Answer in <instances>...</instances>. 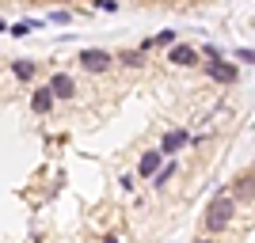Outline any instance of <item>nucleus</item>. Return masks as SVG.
<instances>
[{"mask_svg":"<svg viewBox=\"0 0 255 243\" xmlns=\"http://www.w3.org/2000/svg\"><path fill=\"white\" fill-rule=\"evenodd\" d=\"M11 76L23 80V84H31L34 76H38V61H31V57H15V61H11Z\"/></svg>","mask_w":255,"mask_h":243,"instance_id":"obj_9","label":"nucleus"},{"mask_svg":"<svg viewBox=\"0 0 255 243\" xmlns=\"http://www.w3.org/2000/svg\"><path fill=\"white\" fill-rule=\"evenodd\" d=\"M99 11H118V0H96Z\"/></svg>","mask_w":255,"mask_h":243,"instance_id":"obj_15","label":"nucleus"},{"mask_svg":"<svg viewBox=\"0 0 255 243\" xmlns=\"http://www.w3.org/2000/svg\"><path fill=\"white\" fill-rule=\"evenodd\" d=\"M53 103H57V99H53L50 87H38V91H31V110H34V114H50Z\"/></svg>","mask_w":255,"mask_h":243,"instance_id":"obj_10","label":"nucleus"},{"mask_svg":"<svg viewBox=\"0 0 255 243\" xmlns=\"http://www.w3.org/2000/svg\"><path fill=\"white\" fill-rule=\"evenodd\" d=\"M252 171H255V167H252Z\"/></svg>","mask_w":255,"mask_h":243,"instance_id":"obj_18","label":"nucleus"},{"mask_svg":"<svg viewBox=\"0 0 255 243\" xmlns=\"http://www.w3.org/2000/svg\"><path fill=\"white\" fill-rule=\"evenodd\" d=\"M191 145V133L187 129H171V133H164V141H160V152H164V160L168 156H175L179 148H187Z\"/></svg>","mask_w":255,"mask_h":243,"instance_id":"obj_6","label":"nucleus"},{"mask_svg":"<svg viewBox=\"0 0 255 243\" xmlns=\"http://www.w3.org/2000/svg\"><path fill=\"white\" fill-rule=\"evenodd\" d=\"M168 61L175 65V69H194V65H198V50L187 46V42H175V46H168Z\"/></svg>","mask_w":255,"mask_h":243,"instance_id":"obj_4","label":"nucleus"},{"mask_svg":"<svg viewBox=\"0 0 255 243\" xmlns=\"http://www.w3.org/2000/svg\"><path fill=\"white\" fill-rule=\"evenodd\" d=\"M103 243H118V240H115V236H107V240H103Z\"/></svg>","mask_w":255,"mask_h":243,"instance_id":"obj_16","label":"nucleus"},{"mask_svg":"<svg viewBox=\"0 0 255 243\" xmlns=\"http://www.w3.org/2000/svg\"><path fill=\"white\" fill-rule=\"evenodd\" d=\"M233 217H236L233 194H217V198L206 205V213H202V228H206L210 236H217V232H225V228L233 224Z\"/></svg>","mask_w":255,"mask_h":243,"instance_id":"obj_1","label":"nucleus"},{"mask_svg":"<svg viewBox=\"0 0 255 243\" xmlns=\"http://www.w3.org/2000/svg\"><path fill=\"white\" fill-rule=\"evenodd\" d=\"M171 179H175V160H168V163H164V167H160L156 175H152V186H156V190H164V186H168Z\"/></svg>","mask_w":255,"mask_h":243,"instance_id":"obj_11","label":"nucleus"},{"mask_svg":"<svg viewBox=\"0 0 255 243\" xmlns=\"http://www.w3.org/2000/svg\"><path fill=\"white\" fill-rule=\"evenodd\" d=\"M46 87L53 91V99H76V80L69 73H53Z\"/></svg>","mask_w":255,"mask_h":243,"instance_id":"obj_5","label":"nucleus"},{"mask_svg":"<svg viewBox=\"0 0 255 243\" xmlns=\"http://www.w3.org/2000/svg\"><path fill=\"white\" fill-rule=\"evenodd\" d=\"M198 243H213V240H198Z\"/></svg>","mask_w":255,"mask_h":243,"instance_id":"obj_17","label":"nucleus"},{"mask_svg":"<svg viewBox=\"0 0 255 243\" xmlns=\"http://www.w3.org/2000/svg\"><path fill=\"white\" fill-rule=\"evenodd\" d=\"M8 34H15V38H27V34H31V27H27V23H15Z\"/></svg>","mask_w":255,"mask_h":243,"instance_id":"obj_14","label":"nucleus"},{"mask_svg":"<svg viewBox=\"0 0 255 243\" xmlns=\"http://www.w3.org/2000/svg\"><path fill=\"white\" fill-rule=\"evenodd\" d=\"M152 46H175V31H160L156 38H152Z\"/></svg>","mask_w":255,"mask_h":243,"instance_id":"obj_13","label":"nucleus"},{"mask_svg":"<svg viewBox=\"0 0 255 243\" xmlns=\"http://www.w3.org/2000/svg\"><path fill=\"white\" fill-rule=\"evenodd\" d=\"M202 69H206V76H210L213 84H236V65H229V61H221V57H217V61H202Z\"/></svg>","mask_w":255,"mask_h":243,"instance_id":"obj_3","label":"nucleus"},{"mask_svg":"<svg viewBox=\"0 0 255 243\" xmlns=\"http://www.w3.org/2000/svg\"><path fill=\"white\" fill-rule=\"evenodd\" d=\"M76 61H80L84 73L99 76V73H107V69L115 65V53H107V50H80V53H76Z\"/></svg>","mask_w":255,"mask_h":243,"instance_id":"obj_2","label":"nucleus"},{"mask_svg":"<svg viewBox=\"0 0 255 243\" xmlns=\"http://www.w3.org/2000/svg\"><path fill=\"white\" fill-rule=\"evenodd\" d=\"M252 198H255V171H248L233 182V201L240 205V201H252Z\"/></svg>","mask_w":255,"mask_h":243,"instance_id":"obj_8","label":"nucleus"},{"mask_svg":"<svg viewBox=\"0 0 255 243\" xmlns=\"http://www.w3.org/2000/svg\"><path fill=\"white\" fill-rule=\"evenodd\" d=\"M160 167H164V152H160V148H149V152L137 160V175L141 179H152Z\"/></svg>","mask_w":255,"mask_h":243,"instance_id":"obj_7","label":"nucleus"},{"mask_svg":"<svg viewBox=\"0 0 255 243\" xmlns=\"http://www.w3.org/2000/svg\"><path fill=\"white\" fill-rule=\"evenodd\" d=\"M115 61H118V65H126V69H141V65H145V53H141V50H122Z\"/></svg>","mask_w":255,"mask_h":243,"instance_id":"obj_12","label":"nucleus"}]
</instances>
